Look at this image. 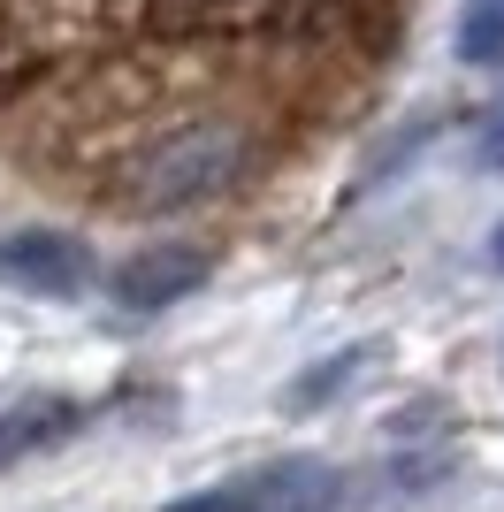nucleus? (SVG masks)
I'll list each match as a JSON object with an SVG mask.
<instances>
[{
	"label": "nucleus",
	"mask_w": 504,
	"mask_h": 512,
	"mask_svg": "<svg viewBox=\"0 0 504 512\" xmlns=\"http://www.w3.org/2000/svg\"><path fill=\"white\" fill-rule=\"evenodd\" d=\"M245 169H252V130L237 115H184L115 161L107 199L130 214H184L222 199Z\"/></svg>",
	"instance_id": "1"
},
{
	"label": "nucleus",
	"mask_w": 504,
	"mask_h": 512,
	"mask_svg": "<svg viewBox=\"0 0 504 512\" xmlns=\"http://www.w3.org/2000/svg\"><path fill=\"white\" fill-rule=\"evenodd\" d=\"M0 283H16L31 299H77L84 283H92V245L54 222L39 230H8L0 237Z\"/></svg>",
	"instance_id": "2"
},
{
	"label": "nucleus",
	"mask_w": 504,
	"mask_h": 512,
	"mask_svg": "<svg viewBox=\"0 0 504 512\" xmlns=\"http://www.w3.org/2000/svg\"><path fill=\"white\" fill-rule=\"evenodd\" d=\"M214 276V253L207 245H146V253H130L123 268H115V306H130V314H161V306L191 299L199 283Z\"/></svg>",
	"instance_id": "3"
},
{
	"label": "nucleus",
	"mask_w": 504,
	"mask_h": 512,
	"mask_svg": "<svg viewBox=\"0 0 504 512\" xmlns=\"http://www.w3.org/2000/svg\"><path fill=\"white\" fill-rule=\"evenodd\" d=\"M245 512H336L344 505V474L329 459H268L237 482Z\"/></svg>",
	"instance_id": "4"
},
{
	"label": "nucleus",
	"mask_w": 504,
	"mask_h": 512,
	"mask_svg": "<svg viewBox=\"0 0 504 512\" xmlns=\"http://www.w3.org/2000/svg\"><path fill=\"white\" fill-rule=\"evenodd\" d=\"M77 421H84L77 406H16V413H0V467H16V459H31V451L62 444Z\"/></svg>",
	"instance_id": "5"
},
{
	"label": "nucleus",
	"mask_w": 504,
	"mask_h": 512,
	"mask_svg": "<svg viewBox=\"0 0 504 512\" xmlns=\"http://www.w3.org/2000/svg\"><path fill=\"white\" fill-rule=\"evenodd\" d=\"M375 360H382V344H367V352H359V344H352L344 360H321L314 375H298V383L283 390V406H291V413H314L321 398H329V390H344V383H352V375H367V367H375Z\"/></svg>",
	"instance_id": "6"
},
{
	"label": "nucleus",
	"mask_w": 504,
	"mask_h": 512,
	"mask_svg": "<svg viewBox=\"0 0 504 512\" xmlns=\"http://www.w3.org/2000/svg\"><path fill=\"white\" fill-rule=\"evenodd\" d=\"M459 62L504 69V0H474L459 16Z\"/></svg>",
	"instance_id": "7"
},
{
	"label": "nucleus",
	"mask_w": 504,
	"mask_h": 512,
	"mask_svg": "<svg viewBox=\"0 0 504 512\" xmlns=\"http://www.w3.org/2000/svg\"><path fill=\"white\" fill-rule=\"evenodd\" d=\"M161 512H245V497L237 490H199V497H176V505H161Z\"/></svg>",
	"instance_id": "8"
},
{
	"label": "nucleus",
	"mask_w": 504,
	"mask_h": 512,
	"mask_svg": "<svg viewBox=\"0 0 504 512\" xmlns=\"http://www.w3.org/2000/svg\"><path fill=\"white\" fill-rule=\"evenodd\" d=\"M482 161H489V169H504V107L489 115V130H482Z\"/></svg>",
	"instance_id": "9"
},
{
	"label": "nucleus",
	"mask_w": 504,
	"mask_h": 512,
	"mask_svg": "<svg viewBox=\"0 0 504 512\" xmlns=\"http://www.w3.org/2000/svg\"><path fill=\"white\" fill-rule=\"evenodd\" d=\"M489 253H497V268H504V222H497V245H489Z\"/></svg>",
	"instance_id": "10"
}]
</instances>
